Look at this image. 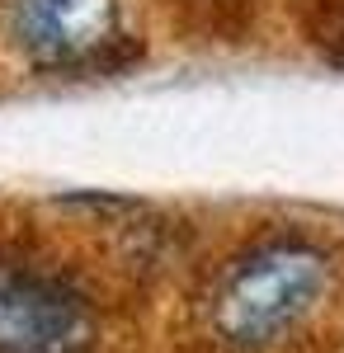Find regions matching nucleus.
Wrapping results in <instances>:
<instances>
[{
	"label": "nucleus",
	"mask_w": 344,
	"mask_h": 353,
	"mask_svg": "<svg viewBox=\"0 0 344 353\" xmlns=\"http://www.w3.org/2000/svg\"><path fill=\"white\" fill-rule=\"evenodd\" d=\"M330 283V259L307 241H269L217 278L208 301L212 334L236 353L278 344Z\"/></svg>",
	"instance_id": "nucleus-1"
},
{
	"label": "nucleus",
	"mask_w": 344,
	"mask_h": 353,
	"mask_svg": "<svg viewBox=\"0 0 344 353\" xmlns=\"http://www.w3.org/2000/svg\"><path fill=\"white\" fill-rule=\"evenodd\" d=\"M15 48L43 71H80L123 43V0H15Z\"/></svg>",
	"instance_id": "nucleus-2"
},
{
	"label": "nucleus",
	"mask_w": 344,
	"mask_h": 353,
	"mask_svg": "<svg viewBox=\"0 0 344 353\" xmlns=\"http://www.w3.org/2000/svg\"><path fill=\"white\" fill-rule=\"evenodd\" d=\"M95 316L80 292L38 269H0V353H85Z\"/></svg>",
	"instance_id": "nucleus-3"
}]
</instances>
